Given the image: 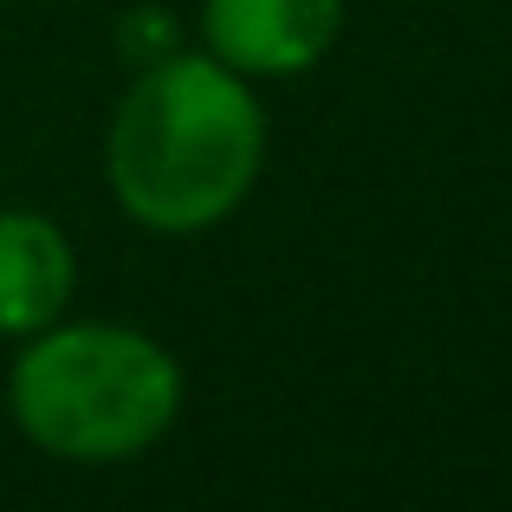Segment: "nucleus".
Listing matches in <instances>:
<instances>
[{
    "instance_id": "1",
    "label": "nucleus",
    "mask_w": 512,
    "mask_h": 512,
    "mask_svg": "<svg viewBox=\"0 0 512 512\" xmlns=\"http://www.w3.org/2000/svg\"><path fill=\"white\" fill-rule=\"evenodd\" d=\"M260 111L221 59H163L137 78L111 130V182L137 221L188 234L247 195L260 169Z\"/></svg>"
},
{
    "instance_id": "2",
    "label": "nucleus",
    "mask_w": 512,
    "mask_h": 512,
    "mask_svg": "<svg viewBox=\"0 0 512 512\" xmlns=\"http://www.w3.org/2000/svg\"><path fill=\"white\" fill-rule=\"evenodd\" d=\"M182 376L163 344L117 325L52 331L13 363V415L65 461H117L169 428Z\"/></svg>"
},
{
    "instance_id": "3",
    "label": "nucleus",
    "mask_w": 512,
    "mask_h": 512,
    "mask_svg": "<svg viewBox=\"0 0 512 512\" xmlns=\"http://www.w3.org/2000/svg\"><path fill=\"white\" fill-rule=\"evenodd\" d=\"M344 0H208L201 26L227 72H305L338 39Z\"/></svg>"
},
{
    "instance_id": "4",
    "label": "nucleus",
    "mask_w": 512,
    "mask_h": 512,
    "mask_svg": "<svg viewBox=\"0 0 512 512\" xmlns=\"http://www.w3.org/2000/svg\"><path fill=\"white\" fill-rule=\"evenodd\" d=\"M72 299V247L39 214H0V331L52 325L59 305Z\"/></svg>"
}]
</instances>
